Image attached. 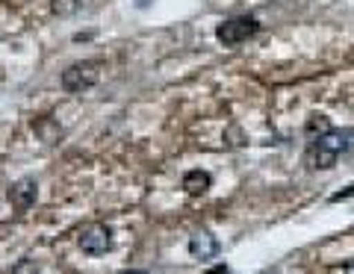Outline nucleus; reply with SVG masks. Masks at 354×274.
<instances>
[{
    "label": "nucleus",
    "instance_id": "f257e3e1",
    "mask_svg": "<svg viewBox=\"0 0 354 274\" xmlns=\"http://www.w3.org/2000/svg\"><path fill=\"white\" fill-rule=\"evenodd\" d=\"M257 30H260V21L254 15H236V18L221 21L216 27V39L225 48H236L242 41H248L251 36H257Z\"/></svg>",
    "mask_w": 354,
    "mask_h": 274
},
{
    "label": "nucleus",
    "instance_id": "f03ea898",
    "mask_svg": "<svg viewBox=\"0 0 354 274\" xmlns=\"http://www.w3.org/2000/svg\"><path fill=\"white\" fill-rule=\"evenodd\" d=\"M101 80V62L97 59H83V62H74L68 65V68L62 71V89L65 92H86V89H92V86Z\"/></svg>",
    "mask_w": 354,
    "mask_h": 274
},
{
    "label": "nucleus",
    "instance_id": "9b49d317",
    "mask_svg": "<svg viewBox=\"0 0 354 274\" xmlns=\"http://www.w3.org/2000/svg\"><path fill=\"white\" fill-rule=\"evenodd\" d=\"M121 274H148V271H142V268H127V271H121Z\"/></svg>",
    "mask_w": 354,
    "mask_h": 274
},
{
    "label": "nucleus",
    "instance_id": "6e6552de",
    "mask_svg": "<svg viewBox=\"0 0 354 274\" xmlns=\"http://www.w3.org/2000/svg\"><path fill=\"white\" fill-rule=\"evenodd\" d=\"M304 133H307L310 139L325 136V133H330V121H328L325 115H310V118H307V124H304Z\"/></svg>",
    "mask_w": 354,
    "mask_h": 274
},
{
    "label": "nucleus",
    "instance_id": "0eeeda50",
    "mask_svg": "<svg viewBox=\"0 0 354 274\" xmlns=\"http://www.w3.org/2000/svg\"><path fill=\"white\" fill-rule=\"evenodd\" d=\"M209 186H213V177H209V171L195 168V171H186V174H183V189L189 192V195H204Z\"/></svg>",
    "mask_w": 354,
    "mask_h": 274
},
{
    "label": "nucleus",
    "instance_id": "7ed1b4c3",
    "mask_svg": "<svg viewBox=\"0 0 354 274\" xmlns=\"http://www.w3.org/2000/svg\"><path fill=\"white\" fill-rule=\"evenodd\" d=\"M348 148V136L346 133H337V130H330V133L313 139V150H310V159H313L316 168H334V162L342 150Z\"/></svg>",
    "mask_w": 354,
    "mask_h": 274
},
{
    "label": "nucleus",
    "instance_id": "1a4fd4ad",
    "mask_svg": "<svg viewBox=\"0 0 354 274\" xmlns=\"http://www.w3.org/2000/svg\"><path fill=\"white\" fill-rule=\"evenodd\" d=\"M80 9V0H50V12L59 18H68Z\"/></svg>",
    "mask_w": 354,
    "mask_h": 274
},
{
    "label": "nucleus",
    "instance_id": "423d86ee",
    "mask_svg": "<svg viewBox=\"0 0 354 274\" xmlns=\"http://www.w3.org/2000/svg\"><path fill=\"white\" fill-rule=\"evenodd\" d=\"M189 254L195 260H213L218 254V242L209 230H198V233L189 236Z\"/></svg>",
    "mask_w": 354,
    "mask_h": 274
},
{
    "label": "nucleus",
    "instance_id": "20e7f679",
    "mask_svg": "<svg viewBox=\"0 0 354 274\" xmlns=\"http://www.w3.org/2000/svg\"><path fill=\"white\" fill-rule=\"evenodd\" d=\"M80 251L88 257H101L106 254L109 248H113V227L109 224H88L80 230Z\"/></svg>",
    "mask_w": 354,
    "mask_h": 274
},
{
    "label": "nucleus",
    "instance_id": "f8f14e48",
    "mask_svg": "<svg viewBox=\"0 0 354 274\" xmlns=\"http://www.w3.org/2000/svg\"><path fill=\"white\" fill-rule=\"evenodd\" d=\"M346 274H354V262H348V266H346Z\"/></svg>",
    "mask_w": 354,
    "mask_h": 274
},
{
    "label": "nucleus",
    "instance_id": "39448f33",
    "mask_svg": "<svg viewBox=\"0 0 354 274\" xmlns=\"http://www.w3.org/2000/svg\"><path fill=\"white\" fill-rule=\"evenodd\" d=\"M36 198H39V186H36L32 177L18 180V183H12V189H9V201H12V206L21 210V213L30 210V206L36 204Z\"/></svg>",
    "mask_w": 354,
    "mask_h": 274
},
{
    "label": "nucleus",
    "instance_id": "9d476101",
    "mask_svg": "<svg viewBox=\"0 0 354 274\" xmlns=\"http://www.w3.org/2000/svg\"><path fill=\"white\" fill-rule=\"evenodd\" d=\"M348 195H354V186H348L346 192H337V195H334V198H330V201H342V198H348Z\"/></svg>",
    "mask_w": 354,
    "mask_h": 274
}]
</instances>
